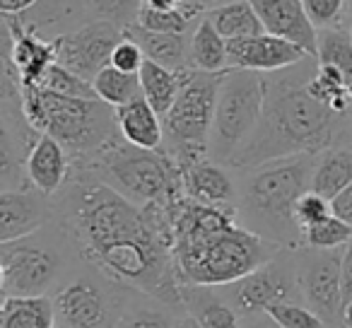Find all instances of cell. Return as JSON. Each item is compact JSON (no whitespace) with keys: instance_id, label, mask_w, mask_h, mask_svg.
<instances>
[{"instance_id":"obj_43","label":"cell","mask_w":352,"mask_h":328,"mask_svg":"<svg viewBox=\"0 0 352 328\" xmlns=\"http://www.w3.org/2000/svg\"><path fill=\"white\" fill-rule=\"evenodd\" d=\"M244 328H280L268 314H261V316H249L244 323Z\"/></svg>"},{"instance_id":"obj_10","label":"cell","mask_w":352,"mask_h":328,"mask_svg":"<svg viewBox=\"0 0 352 328\" xmlns=\"http://www.w3.org/2000/svg\"><path fill=\"white\" fill-rule=\"evenodd\" d=\"M227 299L234 304L241 318L261 316L280 302H304L297 280L294 251H280L254 273L227 285Z\"/></svg>"},{"instance_id":"obj_46","label":"cell","mask_w":352,"mask_h":328,"mask_svg":"<svg viewBox=\"0 0 352 328\" xmlns=\"http://www.w3.org/2000/svg\"><path fill=\"white\" fill-rule=\"evenodd\" d=\"M342 328H352V302L345 304V309H342Z\"/></svg>"},{"instance_id":"obj_45","label":"cell","mask_w":352,"mask_h":328,"mask_svg":"<svg viewBox=\"0 0 352 328\" xmlns=\"http://www.w3.org/2000/svg\"><path fill=\"white\" fill-rule=\"evenodd\" d=\"M230 3H236V0H201V6L208 10H212V8H222V6H230Z\"/></svg>"},{"instance_id":"obj_18","label":"cell","mask_w":352,"mask_h":328,"mask_svg":"<svg viewBox=\"0 0 352 328\" xmlns=\"http://www.w3.org/2000/svg\"><path fill=\"white\" fill-rule=\"evenodd\" d=\"M27 174L32 186L44 196H56L73 174V157L56 138L41 133L27 157Z\"/></svg>"},{"instance_id":"obj_1","label":"cell","mask_w":352,"mask_h":328,"mask_svg":"<svg viewBox=\"0 0 352 328\" xmlns=\"http://www.w3.org/2000/svg\"><path fill=\"white\" fill-rule=\"evenodd\" d=\"M56 217L75 254L104 278L164 307H184L164 206H138L94 174L73 167Z\"/></svg>"},{"instance_id":"obj_32","label":"cell","mask_w":352,"mask_h":328,"mask_svg":"<svg viewBox=\"0 0 352 328\" xmlns=\"http://www.w3.org/2000/svg\"><path fill=\"white\" fill-rule=\"evenodd\" d=\"M270 318L280 328H333L326 318H321L311 307L304 302H280L268 309Z\"/></svg>"},{"instance_id":"obj_11","label":"cell","mask_w":352,"mask_h":328,"mask_svg":"<svg viewBox=\"0 0 352 328\" xmlns=\"http://www.w3.org/2000/svg\"><path fill=\"white\" fill-rule=\"evenodd\" d=\"M109 278H78L56 292V321L58 328H113L126 311L121 294H113Z\"/></svg>"},{"instance_id":"obj_28","label":"cell","mask_w":352,"mask_h":328,"mask_svg":"<svg viewBox=\"0 0 352 328\" xmlns=\"http://www.w3.org/2000/svg\"><path fill=\"white\" fill-rule=\"evenodd\" d=\"M92 87H94V94H97L104 104H109V107H113V109L142 97L140 75L123 73V70L113 68L111 63L104 65V68L94 75Z\"/></svg>"},{"instance_id":"obj_33","label":"cell","mask_w":352,"mask_h":328,"mask_svg":"<svg viewBox=\"0 0 352 328\" xmlns=\"http://www.w3.org/2000/svg\"><path fill=\"white\" fill-rule=\"evenodd\" d=\"M201 17H193L188 12L179 10H152V8H140L138 12V25L152 32H169V34H188L193 25H198Z\"/></svg>"},{"instance_id":"obj_13","label":"cell","mask_w":352,"mask_h":328,"mask_svg":"<svg viewBox=\"0 0 352 328\" xmlns=\"http://www.w3.org/2000/svg\"><path fill=\"white\" fill-rule=\"evenodd\" d=\"M121 39L123 27L113 25V22L92 20L78 30L54 36V44L56 54H58V63L78 73L87 83H92L94 75L104 65L111 63V54Z\"/></svg>"},{"instance_id":"obj_26","label":"cell","mask_w":352,"mask_h":328,"mask_svg":"<svg viewBox=\"0 0 352 328\" xmlns=\"http://www.w3.org/2000/svg\"><path fill=\"white\" fill-rule=\"evenodd\" d=\"M182 73L184 70H171L166 65H160L155 61H147L140 68V87L142 97L155 107L160 116H164L176 102V94L182 89Z\"/></svg>"},{"instance_id":"obj_5","label":"cell","mask_w":352,"mask_h":328,"mask_svg":"<svg viewBox=\"0 0 352 328\" xmlns=\"http://www.w3.org/2000/svg\"><path fill=\"white\" fill-rule=\"evenodd\" d=\"M22 116L36 133L56 138L70 157L89 160L121 138L116 109L102 99L65 97L39 87H22Z\"/></svg>"},{"instance_id":"obj_40","label":"cell","mask_w":352,"mask_h":328,"mask_svg":"<svg viewBox=\"0 0 352 328\" xmlns=\"http://www.w3.org/2000/svg\"><path fill=\"white\" fill-rule=\"evenodd\" d=\"M331 208H333V215L345 220L347 225H352V184L347 188H342V191L333 198Z\"/></svg>"},{"instance_id":"obj_49","label":"cell","mask_w":352,"mask_h":328,"mask_svg":"<svg viewBox=\"0 0 352 328\" xmlns=\"http://www.w3.org/2000/svg\"><path fill=\"white\" fill-rule=\"evenodd\" d=\"M350 147H352V138H350Z\"/></svg>"},{"instance_id":"obj_9","label":"cell","mask_w":352,"mask_h":328,"mask_svg":"<svg viewBox=\"0 0 352 328\" xmlns=\"http://www.w3.org/2000/svg\"><path fill=\"white\" fill-rule=\"evenodd\" d=\"M63 256L36 237L0 241V287L6 297H39L56 287Z\"/></svg>"},{"instance_id":"obj_35","label":"cell","mask_w":352,"mask_h":328,"mask_svg":"<svg viewBox=\"0 0 352 328\" xmlns=\"http://www.w3.org/2000/svg\"><path fill=\"white\" fill-rule=\"evenodd\" d=\"M307 8L309 20L316 30H331V27H342L345 12L350 10L347 0H302Z\"/></svg>"},{"instance_id":"obj_3","label":"cell","mask_w":352,"mask_h":328,"mask_svg":"<svg viewBox=\"0 0 352 328\" xmlns=\"http://www.w3.org/2000/svg\"><path fill=\"white\" fill-rule=\"evenodd\" d=\"M316 58L299 61L278 73H265L263 118L251 142L227 164L251 169L289 155H321L331 147H350L352 116H340L309 94L307 83Z\"/></svg>"},{"instance_id":"obj_25","label":"cell","mask_w":352,"mask_h":328,"mask_svg":"<svg viewBox=\"0 0 352 328\" xmlns=\"http://www.w3.org/2000/svg\"><path fill=\"white\" fill-rule=\"evenodd\" d=\"M206 17L227 41L249 39V36H258L265 32L258 12L251 6V0H236V3H230V6L212 8V10L206 12Z\"/></svg>"},{"instance_id":"obj_12","label":"cell","mask_w":352,"mask_h":328,"mask_svg":"<svg viewBox=\"0 0 352 328\" xmlns=\"http://www.w3.org/2000/svg\"><path fill=\"white\" fill-rule=\"evenodd\" d=\"M345 249V246H342ZM342 249H299L297 280L302 299L333 328L342 326Z\"/></svg>"},{"instance_id":"obj_16","label":"cell","mask_w":352,"mask_h":328,"mask_svg":"<svg viewBox=\"0 0 352 328\" xmlns=\"http://www.w3.org/2000/svg\"><path fill=\"white\" fill-rule=\"evenodd\" d=\"M251 6L256 8L268 34L292 41L316 58L318 30L309 20L302 0H251Z\"/></svg>"},{"instance_id":"obj_8","label":"cell","mask_w":352,"mask_h":328,"mask_svg":"<svg viewBox=\"0 0 352 328\" xmlns=\"http://www.w3.org/2000/svg\"><path fill=\"white\" fill-rule=\"evenodd\" d=\"M265 107V73L230 68L222 75L210 133V160L230 164L256 135Z\"/></svg>"},{"instance_id":"obj_2","label":"cell","mask_w":352,"mask_h":328,"mask_svg":"<svg viewBox=\"0 0 352 328\" xmlns=\"http://www.w3.org/2000/svg\"><path fill=\"white\" fill-rule=\"evenodd\" d=\"M171 254L182 285L227 287L278 256V244L239 222L236 206H210L182 193L166 203Z\"/></svg>"},{"instance_id":"obj_21","label":"cell","mask_w":352,"mask_h":328,"mask_svg":"<svg viewBox=\"0 0 352 328\" xmlns=\"http://www.w3.org/2000/svg\"><path fill=\"white\" fill-rule=\"evenodd\" d=\"M182 297L186 311L201 323V328H244L241 314L227 299V294H217L215 287L184 285Z\"/></svg>"},{"instance_id":"obj_48","label":"cell","mask_w":352,"mask_h":328,"mask_svg":"<svg viewBox=\"0 0 352 328\" xmlns=\"http://www.w3.org/2000/svg\"><path fill=\"white\" fill-rule=\"evenodd\" d=\"M347 6H350V10H352V0H347Z\"/></svg>"},{"instance_id":"obj_42","label":"cell","mask_w":352,"mask_h":328,"mask_svg":"<svg viewBox=\"0 0 352 328\" xmlns=\"http://www.w3.org/2000/svg\"><path fill=\"white\" fill-rule=\"evenodd\" d=\"M39 0H0V8L3 12H10V15H22V12L32 10Z\"/></svg>"},{"instance_id":"obj_22","label":"cell","mask_w":352,"mask_h":328,"mask_svg":"<svg viewBox=\"0 0 352 328\" xmlns=\"http://www.w3.org/2000/svg\"><path fill=\"white\" fill-rule=\"evenodd\" d=\"M0 328H56L54 297H3Z\"/></svg>"},{"instance_id":"obj_37","label":"cell","mask_w":352,"mask_h":328,"mask_svg":"<svg viewBox=\"0 0 352 328\" xmlns=\"http://www.w3.org/2000/svg\"><path fill=\"white\" fill-rule=\"evenodd\" d=\"M176 321H171L169 314L150 307L126 309L113 328H174Z\"/></svg>"},{"instance_id":"obj_24","label":"cell","mask_w":352,"mask_h":328,"mask_svg":"<svg viewBox=\"0 0 352 328\" xmlns=\"http://www.w3.org/2000/svg\"><path fill=\"white\" fill-rule=\"evenodd\" d=\"M352 184V147H331L316 155L311 191L333 201Z\"/></svg>"},{"instance_id":"obj_39","label":"cell","mask_w":352,"mask_h":328,"mask_svg":"<svg viewBox=\"0 0 352 328\" xmlns=\"http://www.w3.org/2000/svg\"><path fill=\"white\" fill-rule=\"evenodd\" d=\"M142 8H152V10H179V12H188L193 17L206 15V8L201 6V0H142Z\"/></svg>"},{"instance_id":"obj_41","label":"cell","mask_w":352,"mask_h":328,"mask_svg":"<svg viewBox=\"0 0 352 328\" xmlns=\"http://www.w3.org/2000/svg\"><path fill=\"white\" fill-rule=\"evenodd\" d=\"M342 302H352V239L342 249Z\"/></svg>"},{"instance_id":"obj_44","label":"cell","mask_w":352,"mask_h":328,"mask_svg":"<svg viewBox=\"0 0 352 328\" xmlns=\"http://www.w3.org/2000/svg\"><path fill=\"white\" fill-rule=\"evenodd\" d=\"M174 328H201V323H198L196 318H193L191 314H188V316H182V318H179Z\"/></svg>"},{"instance_id":"obj_34","label":"cell","mask_w":352,"mask_h":328,"mask_svg":"<svg viewBox=\"0 0 352 328\" xmlns=\"http://www.w3.org/2000/svg\"><path fill=\"white\" fill-rule=\"evenodd\" d=\"M85 8L94 20L113 22L118 27H128L138 22V12L142 0H85Z\"/></svg>"},{"instance_id":"obj_38","label":"cell","mask_w":352,"mask_h":328,"mask_svg":"<svg viewBox=\"0 0 352 328\" xmlns=\"http://www.w3.org/2000/svg\"><path fill=\"white\" fill-rule=\"evenodd\" d=\"M142 63H145L142 49L131 39V36L123 34V39L118 41L116 49H113V54H111V65L118 70H123V73H140Z\"/></svg>"},{"instance_id":"obj_36","label":"cell","mask_w":352,"mask_h":328,"mask_svg":"<svg viewBox=\"0 0 352 328\" xmlns=\"http://www.w3.org/2000/svg\"><path fill=\"white\" fill-rule=\"evenodd\" d=\"M333 215V208H331V201L323 198L321 193L311 191L309 188L302 198L297 201V208H294V217H297V225L302 227V232L311 225H318L321 220Z\"/></svg>"},{"instance_id":"obj_7","label":"cell","mask_w":352,"mask_h":328,"mask_svg":"<svg viewBox=\"0 0 352 328\" xmlns=\"http://www.w3.org/2000/svg\"><path fill=\"white\" fill-rule=\"evenodd\" d=\"M222 75L225 73L186 68L182 73V89L176 94V102L162 116L164 150L174 157L179 169L210 157V133Z\"/></svg>"},{"instance_id":"obj_20","label":"cell","mask_w":352,"mask_h":328,"mask_svg":"<svg viewBox=\"0 0 352 328\" xmlns=\"http://www.w3.org/2000/svg\"><path fill=\"white\" fill-rule=\"evenodd\" d=\"M116 123L121 138L131 145L145 147V150L164 147V121L145 97H138L118 107Z\"/></svg>"},{"instance_id":"obj_19","label":"cell","mask_w":352,"mask_h":328,"mask_svg":"<svg viewBox=\"0 0 352 328\" xmlns=\"http://www.w3.org/2000/svg\"><path fill=\"white\" fill-rule=\"evenodd\" d=\"M123 34L131 36L142 49L147 61H155L171 70L191 68V34H169V32H152L138 22L123 27Z\"/></svg>"},{"instance_id":"obj_6","label":"cell","mask_w":352,"mask_h":328,"mask_svg":"<svg viewBox=\"0 0 352 328\" xmlns=\"http://www.w3.org/2000/svg\"><path fill=\"white\" fill-rule=\"evenodd\" d=\"M73 167L94 174L138 206H166L184 193L182 169L164 147L145 150L116 138L94 157L78 162Z\"/></svg>"},{"instance_id":"obj_17","label":"cell","mask_w":352,"mask_h":328,"mask_svg":"<svg viewBox=\"0 0 352 328\" xmlns=\"http://www.w3.org/2000/svg\"><path fill=\"white\" fill-rule=\"evenodd\" d=\"M182 188L188 198L210 206H236L239 198V182L232 179L227 164L210 157L182 169Z\"/></svg>"},{"instance_id":"obj_47","label":"cell","mask_w":352,"mask_h":328,"mask_svg":"<svg viewBox=\"0 0 352 328\" xmlns=\"http://www.w3.org/2000/svg\"><path fill=\"white\" fill-rule=\"evenodd\" d=\"M350 36H352V10H350Z\"/></svg>"},{"instance_id":"obj_30","label":"cell","mask_w":352,"mask_h":328,"mask_svg":"<svg viewBox=\"0 0 352 328\" xmlns=\"http://www.w3.org/2000/svg\"><path fill=\"white\" fill-rule=\"evenodd\" d=\"M39 89H46V92H56V94H65V97H82V99H94V87L92 83H87L85 78H80L78 73L68 70L65 65H60L56 61L49 70L44 73V78L36 85ZM99 99V97H97Z\"/></svg>"},{"instance_id":"obj_15","label":"cell","mask_w":352,"mask_h":328,"mask_svg":"<svg viewBox=\"0 0 352 328\" xmlns=\"http://www.w3.org/2000/svg\"><path fill=\"white\" fill-rule=\"evenodd\" d=\"M230 46V68L256 70V73H278L299 61L309 58L304 49H299L292 41H285L268 32L249 39H232Z\"/></svg>"},{"instance_id":"obj_31","label":"cell","mask_w":352,"mask_h":328,"mask_svg":"<svg viewBox=\"0 0 352 328\" xmlns=\"http://www.w3.org/2000/svg\"><path fill=\"white\" fill-rule=\"evenodd\" d=\"M352 239V225L331 215L318 225L304 230V246L307 249H342Z\"/></svg>"},{"instance_id":"obj_29","label":"cell","mask_w":352,"mask_h":328,"mask_svg":"<svg viewBox=\"0 0 352 328\" xmlns=\"http://www.w3.org/2000/svg\"><path fill=\"white\" fill-rule=\"evenodd\" d=\"M316 61L340 70L347 87H350V92H352V36H350V30H345V27L318 30Z\"/></svg>"},{"instance_id":"obj_27","label":"cell","mask_w":352,"mask_h":328,"mask_svg":"<svg viewBox=\"0 0 352 328\" xmlns=\"http://www.w3.org/2000/svg\"><path fill=\"white\" fill-rule=\"evenodd\" d=\"M307 89L316 102H321L331 111L340 113V116H352V92L338 68L316 61V68L309 78Z\"/></svg>"},{"instance_id":"obj_23","label":"cell","mask_w":352,"mask_h":328,"mask_svg":"<svg viewBox=\"0 0 352 328\" xmlns=\"http://www.w3.org/2000/svg\"><path fill=\"white\" fill-rule=\"evenodd\" d=\"M191 68L206 73H227L230 70V46L227 39L212 27L206 15L191 32Z\"/></svg>"},{"instance_id":"obj_4","label":"cell","mask_w":352,"mask_h":328,"mask_svg":"<svg viewBox=\"0 0 352 328\" xmlns=\"http://www.w3.org/2000/svg\"><path fill=\"white\" fill-rule=\"evenodd\" d=\"M316 155H289L241 169L236 215L254 234L280 249H304V232L297 225L294 208L311 188Z\"/></svg>"},{"instance_id":"obj_14","label":"cell","mask_w":352,"mask_h":328,"mask_svg":"<svg viewBox=\"0 0 352 328\" xmlns=\"http://www.w3.org/2000/svg\"><path fill=\"white\" fill-rule=\"evenodd\" d=\"M56 217L51 198L36 188L0 191V241H15L36 234Z\"/></svg>"}]
</instances>
